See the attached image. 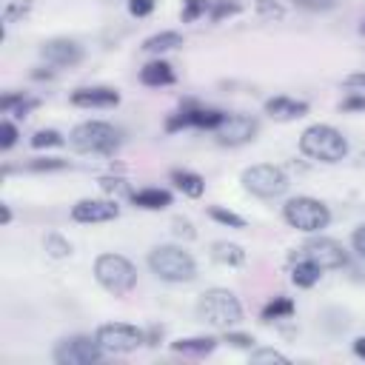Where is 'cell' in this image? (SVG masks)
<instances>
[{
    "label": "cell",
    "instance_id": "83f0119b",
    "mask_svg": "<svg viewBox=\"0 0 365 365\" xmlns=\"http://www.w3.org/2000/svg\"><path fill=\"white\" fill-rule=\"evenodd\" d=\"M208 214H211V220H217V222H222V225H228V228H245V220H242L240 214L222 208V205H211Z\"/></svg>",
    "mask_w": 365,
    "mask_h": 365
},
{
    "label": "cell",
    "instance_id": "f546056e",
    "mask_svg": "<svg viewBox=\"0 0 365 365\" xmlns=\"http://www.w3.org/2000/svg\"><path fill=\"white\" fill-rule=\"evenodd\" d=\"M251 362L254 365H262V362H277V365H288V356L285 354H279V351H274V348H259V351H251Z\"/></svg>",
    "mask_w": 365,
    "mask_h": 365
},
{
    "label": "cell",
    "instance_id": "74e56055",
    "mask_svg": "<svg viewBox=\"0 0 365 365\" xmlns=\"http://www.w3.org/2000/svg\"><path fill=\"white\" fill-rule=\"evenodd\" d=\"M294 3L302 6V9H308V11H328V9L336 6V0H294Z\"/></svg>",
    "mask_w": 365,
    "mask_h": 365
},
{
    "label": "cell",
    "instance_id": "d4e9b609",
    "mask_svg": "<svg viewBox=\"0 0 365 365\" xmlns=\"http://www.w3.org/2000/svg\"><path fill=\"white\" fill-rule=\"evenodd\" d=\"M29 9H31V0H0V20L9 26V23L20 20Z\"/></svg>",
    "mask_w": 365,
    "mask_h": 365
},
{
    "label": "cell",
    "instance_id": "5b68a950",
    "mask_svg": "<svg viewBox=\"0 0 365 365\" xmlns=\"http://www.w3.org/2000/svg\"><path fill=\"white\" fill-rule=\"evenodd\" d=\"M94 277L114 297H125L137 285V268L123 254H100L94 259Z\"/></svg>",
    "mask_w": 365,
    "mask_h": 365
},
{
    "label": "cell",
    "instance_id": "8992f818",
    "mask_svg": "<svg viewBox=\"0 0 365 365\" xmlns=\"http://www.w3.org/2000/svg\"><path fill=\"white\" fill-rule=\"evenodd\" d=\"M282 217L291 228L297 231H305V234H314V231H322L328 222H331V211L322 200L317 197H294L282 205Z\"/></svg>",
    "mask_w": 365,
    "mask_h": 365
},
{
    "label": "cell",
    "instance_id": "44dd1931",
    "mask_svg": "<svg viewBox=\"0 0 365 365\" xmlns=\"http://www.w3.org/2000/svg\"><path fill=\"white\" fill-rule=\"evenodd\" d=\"M182 46V34L180 31H160V34H151L148 40H143V51L145 54H163V51H171Z\"/></svg>",
    "mask_w": 365,
    "mask_h": 365
},
{
    "label": "cell",
    "instance_id": "4316f807",
    "mask_svg": "<svg viewBox=\"0 0 365 365\" xmlns=\"http://www.w3.org/2000/svg\"><path fill=\"white\" fill-rule=\"evenodd\" d=\"M63 143H66L63 134L54 131V128H40V131L31 137V148H57V145H63Z\"/></svg>",
    "mask_w": 365,
    "mask_h": 365
},
{
    "label": "cell",
    "instance_id": "ffe728a7",
    "mask_svg": "<svg viewBox=\"0 0 365 365\" xmlns=\"http://www.w3.org/2000/svg\"><path fill=\"white\" fill-rule=\"evenodd\" d=\"M319 277H322V271H319L311 259L294 257V265H291V282H294L297 288H311Z\"/></svg>",
    "mask_w": 365,
    "mask_h": 365
},
{
    "label": "cell",
    "instance_id": "9a60e30c",
    "mask_svg": "<svg viewBox=\"0 0 365 365\" xmlns=\"http://www.w3.org/2000/svg\"><path fill=\"white\" fill-rule=\"evenodd\" d=\"M265 114L274 117V120H299L308 114V103L305 100H294V97H285V94H277L271 100H265Z\"/></svg>",
    "mask_w": 365,
    "mask_h": 365
},
{
    "label": "cell",
    "instance_id": "ac0fdd59",
    "mask_svg": "<svg viewBox=\"0 0 365 365\" xmlns=\"http://www.w3.org/2000/svg\"><path fill=\"white\" fill-rule=\"evenodd\" d=\"M171 182L185 194V197H202V191H205V180L200 177V174H194V171H188V168H174L171 171Z\"/></svg>",
    "mask_w": 365,
    "mask_h": 365
},
{
    "label": "cell",
    "instance_id": "6da1fadb",
    "mask_svg": "<svg viewBox=\"0 0 365 365\" xmlns=\"http://www.w3.org/2000/svg\"><path fill=\"white\" fill-rule=\"evenodd\" d=\"M299 151L305 157H311V160H319V163H339L348 154V143L334 125L317 123V125H308L302 131Z\"/></svg>",
    "mask_w": 365,
    "mask_h": 365
},
{
    "label": "cell",
    "instance_id": "e575fe53",
    "mask_svg": "<svg viewBox=\"0 0 365 365\" xmlns=\"http://www.w3.org/2000/svg\"><path fill=\"white\" fill-rule=\"evenodd\" d=\"M257 3V11L262 14V17H268V20H274V17H282L285 14V9L282 6H277L274 0H254Z\"/></svg>",
    "mask_w": 365,
    "mask_h": 365
},
{
    "label": "cell",
    "instance_id": "1f68e13d",
    "mask_svg": "<svg viewBox=\"0 0 365 365\" xmlns=\"http://www.w3.org/2000/svg\"><path fill=\"white\" fill-rule=\"evenodd\" d=\"M240 11V6L234 3V0H217L214 6H211V20H222V17H228V14H237Z\"/></svg>",
    "mask_w": 365,
    "mask_h": 365
},
{
    "label": "cell",
    "instance_id": "ee69618b",
    "mask_svg": "<svg viewBox=\"0 0 365 365\" xmlns=\"http://www.w3.org/2000/svg\"><path fill=\"white\" fill-rule=\"evenodd\" d=\"M0 214H3V225H9L11 222V208L9 205H0Z\"/></svg>",
    "mask_w": 365,
    "mask_h": 365
},
{
    "label": "cell",
    "instance_id": "7402d4cb",
    "mask_svg": "<svg viewBox=\"0 0 365 365\" xmlns=\"http://www.w3.org/2000/svg\"><path fill=\"white\" fill-rule=\"evenodd\" d=\"M211 257H214L220 265H231V268L245 262V251H242V245H237V242H225V240H220V242L211 245Z\"/></svg>",
    "mask_w": 365,
    "mask_h": 365
},
{
    "label": "cell",
    "instance_id": "d6986e66",
    "mask_svg": "<svg viewBox=\"0 0 365 365\" xmlns=\"http://www.w3.org/2000/svg\"><path fill=\"white\" fill-rule=\"evenodd\" d=\"M214 348H217V339H211V336H188V339L171 342V351L182 354V356H205Z\"/></svg>",
    "mask_w": 365,
    "mask_h": 365
},
{
    "label": "cell",
    "instance_id": "d590c367",
    "mask_svg": "<svg viewBox=\"0 0 365 365\" xmlns=\"http://www.w3.org/2000/svg\"><path fill=\"white\" fill-rule=\"evenodd\" d=\"M225 342H231L234 348H251V345H254V336L237 334V331H228V328H225Z\"/></svg>",
    "mask_w": 365,
    "mask_h": 365
},
{
    "label": "cell",
    "instance_id": "7c38bea8",
    "mask_svg": "<svg viewBox=\"0 0 365 365\" xmlns=\"http://www.w3.org/2000/svg\"><path fill=\"white\" fill-rule=\"evenodd\" d=\"M120 217L117 200H80L71 205V220L74 222H108Z\"/></svg>",
    "mask_w": 365,
    "mask_h": 365
},
{
    "label": "cell",
    "instance_id": "d6a6232c",
    "mask_svg": "<svg viewBox=\"0 0 365 365\" xmlns=\"http://www.w3.org/2000/svg\"><path fill=\"white\" fill-rule=\"evenodd\" d=\"M14 143H17V128H14L11 120H3V123H0V148L9 151Z\"/></svg>",
    "mask_w": 365,
    "mask_h": 365
},
{
    "label": "cell",
    "instance_id": "603a6c76",
    "mask_svg": "<svg viewBox=\"0 0 365 365\" xmlns=\"http://www.w3.org/2000/svg\"><path fill=\"white\" fill-rule=\"evenodd\" d=\"M40 106V100H34V97H26V94H3V100H0V108L6 111V114H17V117H26L31 108H37Z\"/></svg>",
    "mask_w": 365,
    "mask_h": 365
},
{
    "label": "cell",
    "instance_id": "b9f144b4",
    "mask_svg": "<svg viewBox=\"0 0 365 365\" xmlns=\"http://www.w3.org/2000/svg\"><path fill=\"white\" fill-rule=\"evenodd\" d=\"M342 108H345V111H356V108H365V97H348V100H342Z\"/></svg>",
    "mask_w": 365,
    "mask_h": 365
},
{
    "label": "cell",
    "instance_id": "5bb4252c",
    "mask_svg": "<svg viewBox=\"0 0 365 365\" xmlns=\"http://www.w3.org/2000/svg\"><path fill=\"white\" fill-rule=\"evenodd\" d=\"M71 103L80 108H114L120 103V94L108 86H94V88H77L71 94Z\"/></svg>",
    "mask_w": 365,
    "mask_h": 365
},
{
    "label": "cell",
    "instance_id": "f35d334b",
    "mask_svg": "<svg viewBox=\"0 0 365 365\" xmlns=\"http://www.w3.org/2000/svg\"><path fill=\"white\" fill-rule=\"evenodd\" d=\"M351 242H354V251L365 259V225H359L356 231H354V237H351Z\"/></svg>",
    "mask_w": 365,
    "mask_h": 365
},
{
    "label": "cell",
    "instance_id": "30bf717a",
    "mask_svg": "<svg viewBox=\"0 0 365 365\" xmlns=\"http://www.w3.org/2000/svg\"><path fill=\"white\" fill-rule=\"evenodd\" d=\"M103 348L91 336H66L54 348V362L57 365H91L103 359Z\"/></svg>",
    "mask_w": 365,
    "mask_h": 365
},
{
    "label": "cell",
    "instance_id": "f6af8a7d",
    "mask_svg": "<svg viewBox=\"0 0 365 365\" xmlns=\"http://www.w3.org/2000/svg\"><path fill=\"white\" fill-rule=\"evenodd\" d=\"M359 31H362V34H365V20H362V26H359Z\"/></svg>",
    "mask_w": 365,
    "mask_h": 365
},
{
    "label": "cell",
    "instance_id": "2e32d148",
    "mask_svg": "<svg viewBox=\"0 0 365 365\" xmlns=\"http://www.w3.org/2000/svg\"><path fill=\"white\" fill-rule=\"evenodd\" d=\"M140 83L143 86H151V88H160V86H171L174 83V68L171 63L165 60H151L140 68Z\"/></svg>",
    "mask_w": 365,
    "mask_h": 365
},
{
    "label": "cell",
    "instance_id": "f1b7e54d",
    "mask_svg": "<svg viewBox=\"0 0 365 365\" xmlns=\"http://www.w3.org/2000/svg\"><path fill=\"white\" fill-rule=\"evenodd\" d=\"M211 9V0H182V23H194L197 17H202Z\"/></svg>",
    "mask_w": 365,
    "mask_h": 365
},
{
    "label": "cell",
    "instance_id": "277c9868",
    "mask_svg": "<svg viewBox=\"0 0 365 365\" xmlns=\"http://www.w3.org/2000/svg\"><path fill=\"white\" fill-rule=\"evenodd\" d=\"M68 143L80 154H114V148L120 145V134L103 120H86L71 128Z\"/></svg>",
    "mask_w": 365,
    "mask_h": 365
},
{
    "label": "cell",
    "instance_id": "4fadbf2b",
    "mask_svg": "<svg viewBox=\"0 0 365 365\" xmlns=\"http://www.w3.org/2000/svg\"><path fill=\"white\" fill-rule=\"evenodd\" d=\"M43 60L51 63V66H60V68H71L83 60V48L68 40V37H54V40H46L43 48H40Z\"/></svg>",
    "mask_w": 365,
    "mask_h": 365
},
{
    "label": "cell",
    "instance_id": "484cf974",
    "mask_svg": "<svg viewBox=\"0 0 365 365\" xmlns=\"http://www.w3.org/2000/svg\"><path fill=\"white\" fill-rule=\"evenodd\" d=\"M43 245H46V254H48V257H54V259H63V257H68V254H71V242H68V240H63L60 234H46Z\"/></svg>",
    "mask_w": 365,
    "mask_h": 365
},
{
    "label": "cell",
    "instance_id": "52a82bcc",
    "mask_svg": "<svg viewBox=\"0 0 365 365\" xmlns=\"http://www.w3.org/2000/svg\"><path fill=\"white\" fill-rule=\"evenodd\" d=\"M242 188L254 197H262V200H274L279 194L288 191V177L279 165H271V163H259V165H248L240 177Z\"/></svg>",
    "mask_w": 365,
    "mask_h": 365
},
{
    "label": "cell",
    "instance_id": "9c48e42d",
    "mask_svg": "<svg viewBox=\"0 0 365 365\" xmlns=\"http://www.w3.org/2000/svg\"><path fill=\"white\" fill-rule=\"evenodd\" d=\"M294 257L311 259L319 271H334V268L348 265V254H345L342 242H336V240H331V237H314V240H308Z\"/></svg>",
    "mask_w": 365,
    "mask_h": 365
},
{
    "label": "cell",
    "instance_id": "4dcf8cb0",
    "mask_svg": "<svg viewBox=\"0 0 365 365\" xmlns=\"http://www.w3.org/2000/svg\"><path fill=\"white\" fill-rule=\"evenodd\" d=\"M68 163L66 160H57V157H43V160H31L26 168L29 171H60V168H66Z\"/></svg>",
    "mask_w": 365,
    "mask_h": 365
},
{
    "label": "cell",
    "instance_id": "ba28073f",
    "mask_svg": "<svg viewBox=\"0 0 365 365\" xmlns=\"http://www.w3.org/2000/svg\"><path fill=\"white\" fill-rule=\"evenodd\" d=\"M94 339L106 354H131L145 342V334L128 322H106L97 328Z\"/></svg>",
    "mask_w": 365,
    "mask_h": 365
},
{
    "label": "cell",
    "instance_id": "e0dca14e",
    "mask_svg": "<svg viewBox=\"0 0 365 365\" xmlns=\"http://www.w3.org/2000/svg\"><path fill=\"white\" fill-rule=\"evenodd\" d=\"M131 202L137 208H148V211H163L171 205V194L165 188H143L131 194Z\"/></svg>",
    "mask_w": 365,
    "mask_h": 365
},
{
    "label": "cell",
    "instance_id": "8d00e7d4",
    "mask_svg": "<svg viewBox=\"0 0 365 365\" xmlns=\"http://www.w3.org/2000/svg\"><path fill=\"white\" fill-rule=\"evenodd\" d=\"M128 11L134 17H145L154 11V0H128Z\"/></svg>",
    "mask_w": 365,
    "mask_h": 365
},
{
    "label": "cell",
    "instance_id": "ab89813d",
    "mask_svg": "<svg viewBox=\"0 0 365 365\" xmlns=\"http://www.w3.org/2000/svg\"><path fill=\"white\" fill-rule=\"evenodd\" d=\"M174 234H177V237L191 240V237H194V228H191V222H188V220H174Z\"/></svg>",
    "mask_w": 365,
    "mask_h": 365
},
{
    "label": "cell",
    "instance_id": "836d02e7",
    "mask_svg": "<svg viewBox=\"0 0 365 365\" xmlns=\"http://www.w3.org/2000/svg\"><path fill=\"white\" fill-rule=\"evenodd\" d=\"M100 188L108 191V194H114V197H120V194H128V197H131L125 180H120V177H103V180H100Z\"/></svg>",
    "mask_w": 365,
    "mask_h": 365
},
{
    "label": "cell",
    "instance_id": "7bdbcfd3",
    "mask_svg": "<svg viewBox=\"0 0 365 365\" xmlns=\"http://www.w3.org/2000/svg\"><path fill=\"white\" fill-rule=\"evenodd\" d=\"M354 354H356L359 359H365V336H356V339H354Z\"/></svg>",
    "mask_w": 365,
    "mask_h": 365
},
{
    "label": "cell",
    "instance_id": "3957f363",
    "mask_svg": "<svg viewBox=\"0 0 365 365\" xmlns=\"http://www.w3.org/2000/svg\"><path fill=\"white\" fill-rule=\"evenodd\" d=\"M197 317L214 328H231L242 319V305L228 288H208L197 302Z\"/></svg>",
    "mask_w": 365,
    "mask_h": 365
},
{
    "label": "cell",
    "instance_id": "cb8c5ba5",
    "mask_svg": "<svg viewBox=\"0 0 365 365\" xmlns=\"http://www.w3.org/2000/svg\"><path fill=\"white\" fill-rule=\"evenodd\" d=\"M294 314V302L288 297H274L265 308H262V322H274V319H282V317H291Z\"/></svg>",
    "mask_w": 365,
    "mask_h": 365
},
{
    "label": "cell",
    "instance_id": "7a4b0ae2",
    "mask_svg": "<svg viewBox=\"0 0 365 365\" xmlns=\"http://www.w3.org/2000/svg\"><path fill=\"white\" fill-rule=\"evenodd\" d=\"M148 268L165 282H191L197 277L194 257L180 245H157L148 254Z\"/></svg>",
    "mask_w": 365,
    "mask_h": 365
},
{
    "label": "cell",
    "instance_id": "60d3db41",
    "mask_svg": "<svg viewBox=\"0 0 365 365\" xmlns=\"http://www.w3.org/2000/svg\"><path fill=\"white\" fill-rule=\"evenodd\" d=\"M345 88H356V91H365V74H348L342 80Z\"/></svg>",
    "mask_w": 365,
    "mask_h": 365
},
{
    "label": "cell",
    "instance_id": "8fae6325",
    "mask_svg": "<svg viewBox=\"0 0 365 365\" xmlns=\"http://www.w3.org/2000/svg\"><path fill=\"white\" fill-rule=\"evenodd\" d=\"M259 131V123L248 114H225L222 125L217 128V143L220 145H242L251 143L254 134Z\"/></svg>",
    "mask_w": 365,
    "mask_h": 365
}]
</instances>
